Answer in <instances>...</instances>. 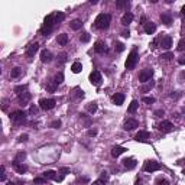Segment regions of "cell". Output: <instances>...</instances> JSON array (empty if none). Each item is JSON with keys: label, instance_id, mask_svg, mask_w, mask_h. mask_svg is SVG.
<instances>
[{"label": "cell", "instance_id": "6da1fadb", "mask_svg": "<svg viewBox=\"0 0 185 185\" xmlns=\"http://www.w3.org/2000/svg\"><path fill=\"white\" fill-rule=\"evenodd\" d=\"M110 22H111V16L109 13H101L96 17L94 20V26L97 29H107L110 26Z\"/></svg>", "mask_w": 185, "mask_h": 185}, {"label": "cell", "instance_id": "7a4b0ae2", "mask_svg": "<svg viewBox=\"0 0 185 185\" xmlns=\"http://www.w3.org/2000/svg\"><path fill=\"white\" fill-rule=\"evenodd\" d=\"M54 23H55V16L54 15H48L44 20V26L41 28V34L44 36L49 35L52 32V28H54Z\"/></svg>", "mask_w": 185, "mask_h": 185}, {"label": "cell", "instance_id": "3957f363", "mask_svg": "<svg viewBox=\"0 0 185 185\" xmlns=\"http://www.w3.org/2000/svg\"><path fill=\"white\" fill-rule=\"evenodd\" d=\"M136 62H137V52H136V49H133L130 54H129V56H127L124 65H126L127 69H133V68L136 67Z\"/></svg>", "mask_w": 185, "mask_h": 185}, {"label": "cell", "instance_id": "277c9868", "mask_svg": "<svg viewBox=\"0 0 185 185\" xmlns=\"http://www.w3.org/2000/svg\"><path fill=\"white\" fill-rule=\"evenodd\" d=\"M10 120L13 121V123H23L25 120H26V113L25 111H22V110H16V111H13V113H10Z\"/></svg>", "mask_w": 185, "mask_h": 185}, {"label": "cell", "instance_id": "5b68a950", "mask_svg": "<svg viewBox=\"0 0 185 185\" xmlns=\"http://www.w3.org/2000/svg\"><path fill=\"white\" fill-rule=\"evenodd\" d=\"M152 75H153V69H152V68H145V69H142L140 74H139V81H140V83H148L152 78Z\"/></svg>", "mask_w": 185, "mask_h": 185}, {"label": "cell", "instance_id": "8992f818", "mask_svg": "<svg viewBox=\"0 0 185 185\" xmlns=\"http://www.w3.org/2000/svg\"><path fill=\"white\" fill-rule=\"evenodd\" d=\"M55 104H56V101L54 99H42L39 101V107L42 110H52L55 107Z\"/></svg>", "mask_w": 185, "mask_h": 185}, {"label": "cell", "instance_id": "52a82bcc", "mask_svg": "<svg viewBox=\"0 0 185 185\" xmlns=\"http://www.w3.org/2000/svg\"><path fill=\"white\" fill-rule=\"evenodd\" d=\"M143 169L146 172H155V171H159L161 169V164L156 162V161H146L145 165H143Z\"/></svg>", "mask_w": 185, "mask_h": 185}, {"label": "cell", "instance_id": "ba28073f", "mask_svg": "<svg viewBox=\"0 0 185 185\" xmlns=\"http://www.w3.org/2000/svg\"><path fill=\"white\" fill-rule=\"evenodd\" d=\"M44 178L54 179V181H56V182H61L62 178H64V175H58V172H55V171H46V172H44Z\"/></svg>", "mask_w": 185, "mask_h": 185}, {"label": "cell", "instance_id": "9c48e42d", "mask_svg": "<svg viewBox=\"0 0 185 185\" xmlns=\"http://www.w3.org/2000/svg\"><path fill=\"white\" fill-rule=\"evenodd\" d=\"M90 81H91V84H93V85L99 87V85L101 84V81H103L100 71H93V72L90 74Z\"/></svg>", "mask_w": 185, "mask_h": 185}, {"label": "cell", "instance_id": "30bf717a", "mask_svg": "<svg viewBox=\"0 0 185 185\" xmlns=\"http://www.w3.org/2000/svg\"><path fill=\"white\" fill-rule=\"evenodd\" d=\"M158 129H159V132H162V133H169L172 129H174V124L168 121V120H164L159 126H158Z\"/></svg>", "mask_w": 185, "mask_h": 185}, {"label": "cell", "instance_id": "8fae6325", "mask_svg": "<svg viewBox=\"0 0 185 185\" xmlns=\"http://www.w3.org/2000/svg\"><path fill=\"white\" fill-rule=\"evenodd\" d=\"M139 126V123H137V120L136 119H127L126 121H124V130H133Z\"/></svg>", "mask_w": 185, "mask_h": 185}, {"label": "cell", "instance_id": "7c38bea8", "mask_svg": "<svg viewBox=\"0 0 185 185\" xmlns=\"http://www.w3.org/2000/svg\"><path fill=\"white\" fill-rule=\"evenodd\" d=\"M38 49H39V44H38V42L31 44V45L26 48V55H28L29 58H32V56H35V54L38 52Z\"/></svg>", "mask_w": 185, "mask_h": 185}, {"label": "cell", "instance_id": "4fadbf2b", "mask_svg": "<svg viewBox=\"0 0 185 185\" xmlns=\"http://www.w3.org/2000/svg\"><path fill=\"white\" fill-rule=\"evenodd\" d=\"M161 46L165 48V49H169L172 46V38L169 35H165V36L161 38Z\"/></svg>", "mask_w": 185, "mask_h": 185}, {"label": "cell", "instance_id": "5bb4252c", "mask_svg": "<svg viewBox=\"0 0 185 185\" xmlns=\"http://www.w3.org/2000/svg\"><path fill=\"white\" fill-rule=\"evenodd\" d=\"M41 61H42L44 64H48V62L52 61V54H51V51L44 49L41 52Z\"/></svg>", "mask_w": 185, "mask_h": 185}, {"label": "cell", "instance_id": "9a60e30c", "mask_svg": "<svg viewBox=\"0 0 185 185\" xmlns=\"http://www.w3.org/2000/svg\"><path fill=\"white\" fill-rule=\"evenodd\" d=\"M149 132H146V130H140V132H137V135L135 136V139L137 142H148V139H149Z\"/></svg>", "mask_w": 185, "mask_h": 185}, {"label": "cell", "instance_id": "2e32d148", "mask_svg": "<svg viewBox=\"0 0 185 185\" xmlns=\"http://www.w3.org/2000/svg\"><path fill=\"white\" fill-rule=\"evenodd\" d=\"M123 165H124V168H127V169H135L137 162H136L135 158H126L123 161Z\"/></svg>", "mask_w": 185, "mask_h": 185}, {"label": "cell", "instance_id": "e0dca14e", "mask_svg": "<svg viewBox=\"0 0 185 185\" xmlns=\"http://www.w3.org/2000/svg\"><path fill=\"white\" fill-rule=\"evenodd\" d=\"M17 100H19V103H20L22 106H26V104L31 101V94H29V93H22V94L17 96Z\"/></svg>", "mask_w": 185, "mask_h": 185}, {"label": "cell", "instance_id": "ac0fdd59", "mask_svg": "<svg viewBox=\"0 0 185 185\" xmlns=\"http://www.w3.org/2000/svg\"><path fill=\"white\" fill-rule=\"evenodd\" d=\"M12 166L16 169L19 174H25V172L28 171V166H26V165H23V164H20V162H16V161L12 162Z\"/></svg>", "mask_w": 185, "mask_h": 185}, {"label": "cell", "instance_id": "d6986e66", "mask_svg": "<svg viewBox=\"0 0 185 185\" xmlns=\"http://www.w3.org/2000/svg\"><path fill=\"white\" fill-rule=\"evenodd\" d=\"M145 32L148 35H153L155 32H156V25L153 23V22H148V23H145Z\"/></svg>", "mask_w": 185, "mask_h": 185}, {"label": "cell", "instance_id": "ffe728a7", "mask_svg": "<svg viewBox=\"0 0 185 185\" xmlns=\"http://www.w3.org/2000/svg\"><path fill=\"white\" fill-rule=\"evenodd\" d=\"M161 20H162V23L164 25H166V26H171V23H172V16H171V13H162L161 15Z\"/></svg>", "mask_w": 185, "mask_h": 185}, {"label": "cell", "instance_id": "44dd1931", "mask_svg": "<svg viewBox=\"0 0 185 185\" xmlns=\"http://www.w3.org/2000/svg\"><path fill=\"white\" fill-rule=\"evenodd\" d=\"M123 101H124V94H123V93H117V94L113 96V103H114L116 106H121Z\"/></svg>", "mask_w": 185, "mask_h": 185}, {"label": "cell", "instance_id": "7402d4cb", "mask_svg": "<svg viewBox=\"0 0 185 185\" xmlns=\"http://www.w3.org/2000/svg\"><path fill=\"white\" fill-rule=\"evenodd\" d=\"M132 20H133V15H132L130 12H127V13H124L123 17H121V25L127 26L129 23H132Z\"/></svg>", "mask_w": 185, "mask_h": 185}, {"label": "cell", "instance_id": "603a6c76", "mask_svg": "<svg viewBox=\"0 0 185 185\" xmlns=\"http://www.w3.org/2000/svg\"><path fill=\"white\" fill-rule=\"evenodd\" d=\"M124 151H126V148H123V146H114V148L111 149V156H113V158H117L121 153H124Z\"/></svg>", "mask_w": 185, "mask_h": 185}, {"label": "cell", "instance_id": "cb8c5ba5", "mask_svg": "<svg viewBox=\"0 0 185 185\" xmlns=\"http://www.w3.org/2000/svg\"><path fill=\"white\" fill-rule=\"evenodd\" d=\"M94 51H96L97 54H104V52L107 51V48H106V45H104L101 41H99V42H96V45H94Z\"/></svg>", "mask_w": 185, "mask_h": 185}, {"label": "cell", "instance_id": "d4e9b609", "mask_svg": "<svg viewBox=\"0 0 185 185\" xmlns=\"http://www.w3.org/2000/svg\"><path fill=\"white\" fill-rule=\"evenodd\" d=\"M69 26H71V29H74V31H78V29H81V26H83V22H81L80 19H74V20L69 23Z\"/></svg>", "mask_w": 185, "mask_h": 185}, {"label": "cell", "instance_id": "484cf974", "mask_svg": "<svg viewBox=\"0 0 185 185\" xmlns=\"http://www.w3.org/2000/svg\"><path fill=\"white\" fill-rule=\"evenodd\" d=\"M56 41H58V44H59V45H67V44H68V35L67 34L58 35Z\"/></svg>", "mask_w": 185, "mask_h": 185}, {"label": "cell", "instance_id": "4316f807", "mask_svg": "<svg viewBox=\"0 0 185 185\" xmlns=\"http://www.w3.org/2000/svg\"><path fill=\"white\" fill-rule=\"evenodd\" d=\"M81 69H83L81 62H74V64L71 65V71H72L74 74H78V72H81Z\"/></svg>", "mask_w": 185, "mask_h": 185}, {"label": "cell", "instance_id": "83f0119b", "mask_svg": "<svg viewBox=\"0 0 185 185\" xmlns=\"http://www.w3.org/2000/svg\"><path fill=\"white\" fill-rule=\"evenodd\" d=\"M137 106H139V103H137L136 100H133L132 103H130V106H129L127 111H129V113H135L136 110H137Z\"/></svg>", "mask_w": 185, "mask_h": 185}, {"label": "cell", "instance_id": "f1b7e54d", "mask_svg": "<svg viewBox=\"0 0 185 185\" xmlns=\"http://www.w3.org/2000/svg\"><path fill=\"white\" fill-rule=\"evenodd\" d=\"M20 74H22V69H20L19 67H16V68H13V69H12V72H10V77H12V78H17Z\"/></svg>", "mask_w": 185, "mask_h": 185}, {"label": "cell", "instance_id": "f546056e", "mask_svg": "<svg viewBox=\"0 0 185 185\" xmlns=\"http://www.w3.org/2000/svg\"><path fill=\"white\" fill-rule=\"evenodd\" d=\"M64 19H65V15H64L62 12H58V13L55 15V23H61Z\"/></svg>", "mask_w": 185, "mask_h": 185}, {"label": "cell", "instance_id": "4dcf8cb0", "mask_svg": "<svg viewBox=\"0 0 185 185\" xmlns=\"http://www.w3.org/2000/svg\"><path fill=\"white\" fill-rule=\"evenodd\" d=\"M87 110H88L90 113H96V111H97V103H90V104L87 106Z\"/></svg>", "mask_w": 185, "mask_h": 185}, {"label": "cell", "instance_id": "1f68e13d", "mask_svg": "<svg viewBox=\"0 0 185 185\" xmlns=\"http://www.w3.org/2000/svg\"><path fill=\"white\" fill-rule=\"evenodd\" d=\"M26 88H28V85H17V87H15V93L19 96V94H22L23 91H26Z\"/></svg>", "mask_w": 185, "mask_h": 185}, {"label": "cell", "instance_id": "d6a6232c", "mask_svg": "<svg viewBox=\"0 0 185 185\" xmlns=\"http://www.w3.org/2000/svg\"><path fill=\"white\" fill-rule=\"evenodd\" d=\"M116 6L120 7V9H121V7H126V6H129V1H127V0H117V1H116Z\"/></svg>", "mask_w": 185, "mask_h": 185}, {"label": "cell", "instance_id": "836d02e7", "mask_svg": "<svg viewBox=\"0 0 185 185\" xmlns=\"http://www.w3.org/2000/svg\"><path fill=\"white\" fill-rule=\"evenodd\" d=\"M54 81H55L56 84L59 85L61 83H62V81H64V74H62V72H59V74H58V75H56V77L54 78Z\"/></svg>", "mask_w": 185, "mask_h": 185}, {"label": "cell", "instance_id": "e575fe53", "mask_svg": "<svg viewBox=\"0 0 185 185\" xmlns=\"http://www.w3.org/2000/svg\"><path fill=\"white\" fill-rule=\"evenodd\" d=\"M56 87H58V84H56L55 81H51L49 84H48V87H46V88H48V91H51V93H54V91L56 90Z\"/></svg>", "mask_w": 185, "mask_h": 185}, {"label": "cell", "instance_id": "d590c367", "mask_svg": "<svg viewBox=\"0 0 185 185\" xmlns=\"http://www.w3.org/2000/svg\"><path fill=\"white\" fill-rule=\"evenodd\" d=\"M25 158H26V153H25V152H20V153H17V155H16L15 161H16V162H20V161H22V159H25Z\"/></svg>", "mask_w": 185, "mask_h": 185}, {"label": "cell", "instance_id": "8d00e7d4", "mask_svg": "<svg viewBox=\"0 0 185 185\" xmlns=\"http://www.w3.org/2000/svg\"><path fill=\"white\" fill-rule=\"evenodd\" d=\"M178 51H185V38H182L178 42Z\"/></svg>", "mask_w": 185, "mask_h": 185}, {"label": "cell", "instance_id": "74e56055", "mask_svg": "<svg viewBox=\"0 0 185 185\" xmlns=\"http://www.w3.org/2000/svg\"><path fill=\"white\" fill-rule=\"evenodd\" d=\"M80 41H81V42H88V41H90V35L87 34V32H84V34L80 36Z\"/></svg>", "mask_w": 185, "mask_h": 185}, {"label": "cell", "instance_id": "f35d334b", "mask_svg": "<svg viewBox=\"0 0 185 185\" xmlns=\"http://www.w3.org/2000/svg\"><path fill=\"white\" fill-rule=\"evenodd\" d=\"M114 49L117 51V52H123V51H124V45H123L121 42H117L116 46H114Z\"/></svg>", "mask_w": 185, "mask_h": 185}, {"label": "cell", "instance_id": "ab89813d", "mask_svg": "<svg viewBox=\"0 0 185 185\" xmlns=\"http://www.w3.org/2000/svg\"><path fill=\"white\" fill-rule=\"evenodd\" d=\"M171 58H174V54H171V52H168V54H164V55H161V59H171Z\"/></svg>", "mask_w": 185, "mask_h": 185}, {"label": "cell", "instance_id": "60d3db41", "mask_svg": "<svg viewBox=\"0 0 185 185\" xmlns=\"http://www.w3.org/2000/svg\"><path fill=\"white\" fill-rule=\"evenodd\" d=\"M143 101L146 104H152V103H155V99L153 97H143Z\"/></svg>", "mask_w": 185, "mask_h": 185}, {"label": "cell", "instance_id": "b9f144b4", "mask_svg": "<svg viewBox=\"0 0 185 185\" xmlns=\"http://www.w3.org/2000/svg\"><path fill=\"white\" fill-rule=\"evenodd\" d=\"M45 181H46V178H35L34 184H44Z\"/></svg>", "mask_w": 185, "mask_h": 185}, {"label": "cell", "instance_id": "7bdbcfd3", "mask_svg": "<svg viewBox=\"0 0 185 185\" xmlns=\"http://www.w3.org/2000/svg\"><path fill=\"white\" fill-rule=\"evenodd\" d=\"M51 126H52L54 129H58V127L61 126V121H59V120H55V121H52V124H51Z\"/></svg>", "mask_w": 185, "mask_h": 185}, {"label": "cell", "instance_id": "ee69618b", "mask_svg": "<svg viewBox=\"0 0 185 185\" xmlns=\"http://www.w3.org/2000/svg\"><path fill=\"white\" fill-rule=\"evenodd\" d=\"M156 185H169V182L166 179H158V181H156Z\"/></svg>", "mask_w": 185, "mask_h": 185}, {"label": "cell", "instance_id": "f6af8a7d", "mask_svg": "<svg viewBox=\"0 0 185 185\" xmlns=\"http://www.w3.org/2000/svg\"><path fill=\"white\" fill-rule=\"evenodd\" d=\"M100 179H103L104 182L109 179V175H107V172H101V176H100Z\"/></svg>", "mask_w": 185, "mask_h": 185}, {"label": "cell", "instance_id": "bcb514c9", "mask_svg": "<svg viewBox=\"0 0 185 185\" xmlns=\"http://www.w3.org/2000/svg\"><path fill=\"white\" fill-rule=\"evenodd\" d=\"M178 64H179V65H184L185 64V55H182V56L178 58Z\"/></svg>", "mask_w": 185, "mask_h": 185}, {"label": "cell", "instance_id": "7dc6e473", "mask_svg": "<svg viewBox=\"0 0 185 185\" xmlns=\"http://www.w3.org/2000/svg\"><path fill=\"white\" fill-rule=\"evenodd\" d=\"M152 87H153V83H148V84L143 87V91H148V90H151Z\"/></svg>", "mask_w": 185, "mask_h": 185}, {"label": "cell", "instance_id": "c3c4849f", "mask_svg": "<svg viewBox=\"0 0 185 185\" xmlns=\"http://www.w3.org/2000/svg\"><path fill=\"white\" fill-rule=\"evenodd\" d=\"M28 140V135H20L19 136V142H26Z\"/></svg>", "mask_w": 185, "mask_h": 185}, {"label": "cell", "instance_id": "681fc988", "mask_svg": "<svg viewBox=\"0 0 185 185\" xmlns=\"http://www.w3.org/2000/svg\"><path fill=\"white\" fill-rule=\"evenodd\" d=\"M0 172H1V181H4V179H6V174H4V166H1V168H0Z\"/></svg>", "mask_w": 185, "mask_h": 185}, {"label": "cell", "instance_id": "f907efd6", "mask_svg": "<svg viewBox=\"0 0 185 185\" xmlns=\"http://www.w3.org/2000/svg\"><path fill=\"white\" fill-rule=\"evenodd\" d=\"M155 116H156V117H161V116H164V110H156V111H155Z\"/></svg>", "mask_w": 185, "mask_h": 185}, {"label": "cell", "instance_id": "816d5d0a", "mask_svg": "<svg viewBox=\"0 0 185 185\" xmlns=\"http://www.w3.org/2000/svg\"><path fill=\"white\" fill-rule=\"evenodd\" d=\"M87 135H88V136H96V135H97V130H88V132H87Z\"/></svg>", "mask_w": 185, "mask_h": 185}, {"label": "cell", "instance_id": "f5cc1de1", "mask_svg": "<svg viewBox=\"0 0 185 185\" xmlns=\"http://www.w3.org/2000/svg\"><path fill=\"white\" fill-rule=\"evenodd\" d=\"M61 174H62V175H67V174H69V169H68V168H62V169H61Z\"/></svg>", "mask_w": 185, "mask_h": 185}, {"label": "cell", "instance_id": "db71d44e", "mask_svg": "<svg viewBox=\"0 0 185 185\" xmlns=\"http://www.w3.org/2000/svg\"><path fill=\"white\" fill-rule=\"evenodd\" d=\"M103 184H104V181H103V179H97L96 182H93V185H103Z\"/></svg>", "mask_w": 185, "mask_h": 185}, {"label": "cell", "instance_id": "11a10c76", "mask_svg": "<svg viewBox=\"0 0 185 185\" xmlns=\"http://www.w3.org/2000/svg\"><path fill=\"white\" fill-rule=\"evenodd\" d=\"M36 111H38V109H36L35 106H32V107H31V114H35Z\"/></svg>", "mask_w": 185, "mask_h": 185}, {"label": "cell", "instance_id": "9f6ffc18", "mask_svg": "<svg viewBox=\"0 0 185 185\" xmlns=\"http://www.w3.org/2000/svg\"><path fill=\"white\" fill-rule=\"evenodd\" d=\"M123 36H124V38H129V36H130V34H129V31H127V32H123Z\"/></svg>", "mask_w": 185, "mask_h": 185}, {"label": "cell", "instance_id": "6f0895ef", "mask_svg": "<svg viewBox=\"0 0 185 185\" xmlns=\"http://www.w3.org/2000/svg\"><path fill=\"white\" fill-rule=\"evenodd\" d=\"M181 13H182V15H184V16H185V4H184V6H182V9H181Z\"/></svg>", "mask_w": 185, "mask_h": 185}, {"label": "cell", "instance_id": "680465c9", "mask_svg": "<svg viewBox=\"0 0 185 185\" xmlns=\"http://www.w3.org/2000/svg\"><path fill=\"white\" fill-rule=\"evenodd\" d=\"M136 185H142V179H136Z\"/></svg>", "mask_w": 185, "mask_h": 185}, {"label": "cell", "instance_id": "91938a15", "mask_svg": "<svg viewBox=\"0 0 185 185\" xmlns=\"http://www.w3.org/2000/svg\"><path fill=\"white\" fill-rule=\"evenodd\" d=\"M184 174H185V169H184Z\"/></svg>", "mask_w": 185, "mask_h": 185}]
</instances>
